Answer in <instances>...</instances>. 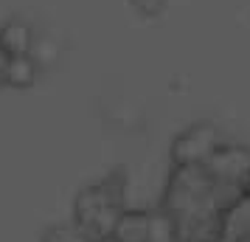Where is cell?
I'll return each instance as SVG.
<instances>
[{"mask_svg": "<svg viewBox=\"0 0 250 242\" xmlns=\"http://www.w3.org/2000/svg\"><path fill=\"white\" fill-rule=\"evenodd\" d=\"M126 208V169L115 166L110 172L82 186L73 197L70 220L79 222L82 231L93 242H110L118 214Z\"/></svg>", "mask_w": 250, "mask_h": 242, "instance_id": "6da1fadb", "label": "cell"}, {"mask_svg": "<svg viewBox=\"0 0 250 242\" xmlns=\"http://www.w3.org/2000/svg\"><path fill=\"white\" fill-rule=\"evenodd\" d=\"M208 206H214V200H211V175L205 172V166H171L158 211L174 220Z\"/></svg>", "mask_w": 250, "mask_h": 242, "instance_id": "7a4b0ae2", "label": "cell"}, {"mask_svg": "<svg viewBox=\"0 0 250 242\" xmlns=\"http://www.w3.org/2000/svg\"><path fill=\"white\" fill-rule=\"evenodd\" d=\"M219 144H222V135H219L216 124L194 121L183 132L174 135L169 147V161L171 166H203Z\"/></svg>", "mask_w": 250, "mask_h": 242, "instance_id": "3957f363", "label": "cell"}, {"mask_svg": "<svg viewBox=\"0 0 250 242\" xmlns=\"http://www.w3.org/2000/svg\"><path fill=\"white\" fill-rule=\"evenodd\" d=\"M228 220L230 214L219 211L216 206L197 208L183 217L169 220L174 242H225L228 240Z\"/></svg>", "mask_w": 250, "mask_h": 242, "instance_id": "277c9868", "label": "cell"}, {"mask_svg": "<svg viewBox=\"0 0 250 242\" xmlns=\"http://www.w3.org/2000/svg\"><path fill=\"white\" fill-rule=\"evenodd\" d=\"M203 166L211 175V180L250 186V147H245V144H225L222 141Z\"/></svg>", "mask_w": 250, "mask_h": 242, "instance_id": "5b68a950", "label": "cell"}, {"mask_svg": "<svg viewBox=\"0 0 250 242\" xmlns=\"http://www.w3.org/2000/svg\"><path fill=\"white\" fill-rule=\"evenodd\" d=\"M152 231H155V208L126 206L115 220L110 242H152Z\"/></svg>", "mask_w": 250, "mask_h": 242, "instance_id": "8992f818", "label": "cell"}, {"mask_svg": "<svg viewBox=\"0 0 250 242\" xmlns=\"http://www.w3.org/2000/svg\"><path fill=\"white\" fill-rule=\"evenodd\" d=\"M34 25L25 17H9L6 23H0V45L9 57H20V54H34Z\"/></svg>", "mask_w": 250, "mask_h": 242, "instance_id": "52a82bcc", "label": "cell"}, {"mask_svg": "<svg viewBox=\"0 0 250 242\" xmlns=\"http://www.w3.org/2000/svg\"><path fill=\"white\" fill-rule=\"evenodd\" d=\"M40 79V62L34 54H20V57H9L6 73H3V88L12 90H28L34 88Z\"/></svg>", "mask_w": 250, "mask_h": 242, "instance_id": "ba28073f", "label": "cell"}, {"mask_svg": "<svg viewBox=\"0 0 250 242\" xmlns=\"http://www.w3.org/2000/svg\"><path fill=\"white\" fill-rule=\"evenodd\" d=\"M37 242H93L84 231H82L79 222L73 220H59V222H51L40 231Z\"/></svg>", "mask_w": 250, "mask_h": 242, "instance_id": "9c48e42d", "label": "cell"}, {"mask_svg": "<svg viewBox=\"0 0 250 242\" xmlns=\"http://www.w3.org/2000/svg\"><path fill=\"white\" fill-rule=\"evenodd\" d=\"M126 6L141 20H160L166 14V9H169V0H126Z\"/></svg>", "mask_w": 250, "mask_h": 242, "instance_id": "30bf717a", "label": "cell"}, {"mask_svg": "<svg viewBox=\"0 0 250 242\" xmlns=\"http://www.w3.org/2000/svg\"><path fill=\"white\" fill-rule=\"evenodd\" d=\"M6 65H9V54L3 51V45H0V88H3V73H6Z\"/></svg>", "mask_w": 250, "mask_h": 242, "instance_id": "8fae6325", "label": "cell"}, {"mask_svg": "<svg viewBox=\"0 0 250 242\" xmlns=\"http://www.w3.org/2000/svg\"><path fill=\"white\" fill-rule=\"evenodd\" d=\"M230 242H250V231H242L239 237H233Z\"/></svg>", "mask_w": 250, "mask_h": 242, "instance_id": "7c38bea8", "label": "cell"}]
</instances>
